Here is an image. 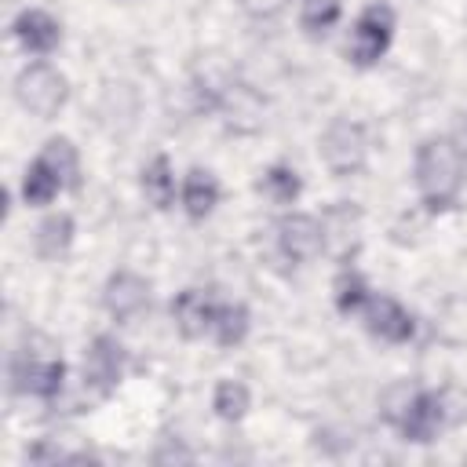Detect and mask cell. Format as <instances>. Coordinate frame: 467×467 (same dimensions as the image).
I'll list each match as a JSON object with an SVG mask.
<instances>
[{
	"label": "cell",
	"instance_id": "cb8c5ba5",
	"mask_svg": "<svg viewBox=\"0 0 467 467\" xmlns=\"http://www.w3.org/2000/svg\"><path fill=\"white\" fill-rule=\"evenodd\" d=\"M416 390H420L416 383L398 379V383H390V387L379 394V416H383V423H387V427H394V431H398V423H401V416L409 412V405H412Z\"/></svg>",
	"mask_w": 467,
	"mask_h": 467
},
{
	"label": "cell",
	"instance_id": "8992f818",
	"mask_svg": "<svg viewBox=\"0 0 467 467\" xmlns=\"http://www.w3.org/2000/svg\"><path fill=\"white\" fill-rule=\"evenodd\" d=\"M128 372V350L117 336L109 332H99L88 350H84V390H91V398H109L120 379Z\"/></svg>",
	"mask_w": 467,
	"mask_h": 467
},
{
	"label": "cell",
	"instance_id": "ffe728a7",
	"mask_svg": "<svg viewBox=\"0 0 467 467\" xmlns=\"http://www.w3.org/2000/svg\"><path fill=\"white\" fill-rule=\"evenodd\" d=\"M58 179H62V186L66 190H77L80 186V153H77V146L66 139V135H55V139H47L44 142V150L36 153Z\"/></svg>",
	"mask_w": 467,
	"mask_h": 467
},
{
	"label": "cell",
	"instance_id": "ac0fdd59",
	"mask_svg": "<svg viewBox=\"0 0 467 467\" xmlns=\"http://www.w3.org/2000/svg\"><path fill=\"white\" fill-rule=\"evenodd\" d=\"M22 201L29 204V208H47L66 186H62V179L40 161V157H33L29 164H26V171H22Z\"/></svg>",
	"mask_w": 467,
	"mask_h": 467
},
{
	"label": "cell",
	"instance_id": "603a6c76",
	"mask_svg": "<svg viewBox=\"0 0 467 467\" xmlns=\"http://www.w3.org/2000/svg\"><path fill=\"white\" fill-rule=\"evenodd\" d=\"M339 18H343L339 0H299V29L314 40L325 36L328 29H336Z\"/></svg>",
	"mask_w": 467,
	"mask_h": 467
},
{
	"label": "cell",
	"instance_id": "484cf974",
	"mask_svg": "<svg viewBox=\"0 0 467 467\" xmlns=\"http://www.w3.org/2000/svg\"><path fill=\"white\" fill-rule=\"evenodd\" d=\"M26 460H33V463H58V460H69V452H62L51 441H36V445L26 449Z\"/></svg>",
	"mask_w": 467,
	"mask_h": 467
},
{
	"label": "cell",
	"instance_id": "52a82bcc",
	"mask_svg": "<svg viewBox=\"0 0 467 467\" xmlns=\"http://www.w3.org/2000/svg\"><path fill=\"white\" fill-rule=\"evenodd\" d=\"M449 409H445V390H431V387H420L409 412L401 416L398 423V434L412 445H431L441 431H449Z\"/></svg>",
	"mask_w": 467,
	"mask_h": 467
},
{
	"label": "cell",
	"instance_id": "ba28073f",
	"mask_svg": "<svg viewBox=\"0 0 467 467\" xmlns=\"http://www.w3.org/2000/svg\"><path fill=\"white\" fill-rule=\"evenodd\" d=\"M277 248L285 259L292 263H310L325 252V234H321V219L306 215V212H288L277 219Z\"/></svg>",
	"mask_w": 467,
	"mask_h": 467
},
{
	"label": "cell",
	"instance_id": "d6986e66",
	"mask_svg": "<svg viewBox=\"0 0 467 467\" xmlns=\"http://www.w3.org/2000/svg\"><path fill=\"white\" fill-rule=\"evenodd\" d=\"M248 328H252V314L244 303H223L215 306V317H212V339L219 347H241L248 339Z\"/></svg>",
	"mask_w": 467,
	"mask_h": 467
},
{
	"label": "cell",
	"instance_id": "9a60e30c",
	"mask_svg": "<svg viewBox=\"0 0 467 467\" xmlns=\"http://www.w3.org/2000/svg\"><path fill=\"white\" fill-rule=\"evenodd\" d=\"M73 237H77V223L69 212H51L36 223L33 230V252L44 259V263H58L69 255L73 248Z\"/></svg>",
	"mask_w": 467,
	"mask_h": 467
},
{
	"label": "cell",
	"instance_id": "3957f363",
	"mask_svg": "<svg viewBox=\"0 0 467 467\" xmlns=\"http://www.w3.org/2000/svg\"><path fill=\"white\" fill-rule=\"evenodd\" d=\"M394 26H398V18H394V7H390V4H379V0L368 4V7L354 18V26H350L347 62H354L358 69L376 66V62L387 55L390 40H394Z\"/></svg>",
	"mask_w": 467,
	"mask_h": 467
},
{
	"label": "cell",
	"instance_id": "9c48e42d",
	"mask_svg": "<svg viewBox=\"0 0 467 467\" xmlns=\"http://www.w3.org/2000/svg\"><path fill=\"white\" fill-rule=\"evenodd\" d=\"M102 306L113 321H131L150 306V281L135 270H113L102 285Z\"/></svg>",
	"mask_w": 467,
	"mask_h": 467
},
{
	"label": "cell",
	"instance_id": "e0dca14e",
	"mask_svg": "<svg viewBox=\"0 0 467 467\" xmlns=\"http://www.w3.org/2000/svg\"><path fill=\"white\" fill-rule=\"evenodd\" d=\"M368 296H372V288H368L365 274H361L358 266L343 263V266H339V274L332 277V303H336V310H339L343 317L361 314V310H365V303H368Z\"/></svg>",
	"mask_w": 467,
	"mask_h": 467
},
{
	"label": "cell",
	"instance_id": "277c9868",
	"mask_svg": "<svg viewBox=\"0 0 467 467\" xmlns=\"http://www.w3.org/2000/svg\"><path fill=\"white\" fill-rule=\"evenodd\" d=\"M317 153H321V164L336 175V179H347V175H358L368 161V135L358 120L350 117H336L321 139H317Z\"/></svg>",
	"mask_w": 467,
	"mask_h": 467
},
{
	"label": "cell",
	"instance_id": "5bb4252c",
	"mask_svg": "<svg viewBox=\"0 0 467 467\" xmlns=\"http://www.w3.org/2000/svg\"><path fill=\"white\" fill-rule=\"evenodd\" d=\"M219 197H223V186H219V179H215L208 168H190V171L182 175V186H179V201H182V212H186V219H193V223L208 219V215L215 212Z\"/></svg>",
	"mask_w": 467,
	"mask_h": 467
},
{
	"label": "cell",
	"instance_id": "2e32d148",
	"mask_svg": "<svg viewBox=\"0 0 467 467\" xmlns=\"http://www.w3.org/2000/svg\"><path fill=\"white\" fill-rule=\"evenodd\" d=\"M139 186H142V197L157 212H168L175 204V168H171V157L168 153H153L142 164V171H139Z\"/></svg>",
	"mask_w": 467,
	"mask_h": 467
},
{
	"label": "cell",
	"instance_id": "d4e9b609",
	"mask_svg": "<svg viewBox=\"0 0 467 467\" xmlns=\"http://www.w3.org/2000/svg\"><path fill=\"white\" fill-rule=\"evenodd\" d=\"M190 460H193V452L182 441H171V438H164L153 449V463H190Z\"/></svg>",
	"mask_w": 467,
	"mask_h": 467
},
{
	"label": "cell",
	"instance_id": "30bf717a",
	"mask_svg": "<svg viewBox=\"0 0 467 467\" xmlns=\"http://www.w3.org/2000/svg\"><path fill=\"white\" fill-rule=\"evenodd\" d=\"M361 321H365V332L383 343H409L416 336V317L394 296H368Z\"/></svg>",
	"mask_w": 467,
	"mask_h": 467
},
{
	"label": "cell",
	"instance_id": "8fae6325",
	"mask_svg": "<svg viewBox=\"0 0 467 467\" xmlns=\"http://www.w3.org/2000/svg\"><path fill=\"white\" fill-rule=\"evenodd\" d=\"M11 36L18 40V47L26 55L44 58L62 44V22L44 7H22L11 22Z\"/></svg>",
	"mask_w": 467,
	"mask_h": 467
},
{
	"label": "cell",
	"instance_id": "44dd1931",
	"mask_svg": "<svg viewBox=\"0 0 467 467\" xmlns=\"http://www.w3.org/2000/svg\"><path fill=\"white\" fill-rule=\"evenodd\" d=\"M259 190H263L274 204H296L299 193H303V179H299V171H296L292 164L277 161V164H270V168L263 171Z\"/></svg>",
	"mask_w": 467,
	"mask_h": 467
},
{
	"label": "cell",
	"instance_id": "7402d4cb",
	"mask_svg": "<svg viewBox=\"0 0 467 467\" xmlns=\"http://www.w3.org/2000/svg\"><path fill=\"white\" fill-rule=\"evenodd\" d=\"M248 405H252V394L241 379H219L215 390H212V412L226 423H241L248 416Z\"/></svg>",
	"mask_w": 467,
	"mask_h": 467
},
{
	"label": "cell",
	"instance_id": "4316f807",
	"mask_svg": "<svg viewBox=\"0 0 467 467\" xmlns=\"http://www.w3.org/2000/svg\"><path fill=\"white\" fill-rule=\"evenodd\" d=\"M452 146L460 150V157H463V164H467V109H460L456 113V124H452Z\"/></svg>",
	"mask_w": 467,
	"mask_h": 467
},
{
	"label": "cell",
	"instance_id": "6da1fadb",
	"mask_svg": "<svg viewBox=\"0 0 467 467\" xmlns=\"http://www.w3.org/2000/svg\"><path fill=\"white\" fill-rule=\"evenodd\" d=\"M463 171H467V164H463L460 150L452 146V139L449 135H427L416 146V161H412V179H416L420 204L431 215L449 212L460 201Z\"/></svg>",
	"mask_w": 467,
	"mask_h": 467
},
{
	"label": "cell",
	"instance_id": "4fadbf2b",
	"mask_svg": "<svg viewBox=\"0 0 467 467\" xmlns=\"http://www.w3.org/2000/svg\"><path fill=\"white\" fill-rule=\"evenodd\" d=\"M219 299L204 288H182L171 299V321L179 328L182 339H201L204 332H212V317H215Z\"/></svg>",
	"mask_w": 467,
	"mask_h": 467
},
{
	"label": "cell",
	"instance_id": "7c38bea8",
	"mask_svg": "<svg viewBox=\"0 0 467 467\" xmlns=\"http://www.w3.org/2000/svg\"><path fill=\"white\" fill-rule=\"evenodd\" d=\"M321 234H325V252H332L339 263H350L347 255L361 241V208L354 201H336L321 212Z\"/></svg>",
	"mask_w": 467,
	"mask_h": 467
},
{
	"label": "cell",
	"instance_id": "5b68a950",
	"mask_svg": "<svg viewBox=\"0 0 467 467\" xmlns=\"http://www.w3.org/2000/svg\"><path fill=\"white\" fill-rule=\"evenodd\" d=\"M15 99H18V106H22L26 113H33V117H40V120H51V117H58L62 106H66L69 84H66V77H62L55 66L33 62V66H26V69L15 77Z\"/></svg>",
	"mask_w": 467,
	"mask_h": 467
},
{
	"label": "cell",
	"instance_id": "7a4b0ae2",
	"mask_svg": "<svg viewBox=\"0 0 467 467\" xmlns=\"http://www.w3.org/2000/svg\"><path fill=\"white\" fill-rule=\"evenodd\" d=\"M11 390L36 401H58L66 390V361L51 350H15L11 358Z\"/></svg>",
	"mask_w": 467,
	"mask_h": 467
}]
</instances>
